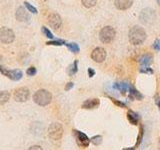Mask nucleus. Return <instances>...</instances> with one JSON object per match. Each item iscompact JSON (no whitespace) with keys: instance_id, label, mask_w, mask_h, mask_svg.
Masks as SVG:
<instances>
[{"instance_id":"1","label":"nucleus","mask_w":160,"mask_h":150,"mask_svg":"<svg viewBox=\"0 0 160 150\" xmlns=\"http://www.w3.org/2000/svg\"><path fill=\"white\" fill-rule=\"evenodd\" d=\"M146 39V32L139 26H134L129 31V40L133 45H140Z\"/></svg>"},{"instance_id":"2","label":"nucleus","mask_w":160,"mask_h":150,"mask_svg":"<svg viewBox=\"0 0 160 150\" xmlns=\"http://www.w3.org/2000/svg\"><path fill=\"white\" fill-rule=\"evenodd\" d=\"M33 100L36 104H38L40 106H46L52 100V94L45 89H40L35 92L33 96Z\"/></svg>"},{"instance_id":"3","label":"nucleus","mask_w":160,"mask_h":150,"mask_svg":"<svg viewBox=\"0 0 160 150\" xmlns=\"http://www.w3.org/2000/svg\"><path fill=\"white\" fill-rule=\"evenodd\" d=\"M115 29L112 26H105L101 29V31L99 33V38L100 41L103 43H110L113 41L115 38Z\"/></svg>"},{"instance_id":"4","label":"nucleus","mask_w":160,"mask_h":150,"mask_svg":"<svg viewBox=\"0 0 160 150\" xmlns=\"http://www.w3.org/2000/svg\"><path fill=\"white\" fill-rule=\"evenodd\" d=\"M48 134H49V137L53 140L61 139L63 135L62 125L58 122H53L52 124H50V126L48 128Z\"/></svg>"},{"instance_id":"5","label":"nucleus","mask_w":160,"mask_h":150,"mask_svg":"<svg viewBox=\"0 0 160 150\" xmlns=\"http://www.w3.org/2000/svg\"><path fill=\"white\" fill-rule=\"evenodd\" d=\"M14 38H15V35L10 28L2 27L0 29V41L4 44H10L14 41Z\"/></svg>"},{"instance_id":"6","label":"nucleus","mask_w":160,"mask_h":150,"mask_svg":"<svg viewBox=\"0 0 160 150\" xmlns=\"http://www.w3.org/2000/svg\"><path fill=\"white\" fill-rule=\"evenodd\" d=\"M0 72H1L4 76H7L8 78H10L11 80H14V81L20 80L23 76V73H22L21 70H19V69L8 70L2 65H0Z\"/></svg>"},{"instance_id":"7","label":"nucleus","mask_w":160,"mask_h":150,"mask_svg":"<svg viewBox=\"0 0 160 150\" xmlns=\"http://www.w3.org/2000/svg\"><path fill=\"white\" fill-rule=\"evenodd\" d=\"M29 95H30V92L28 88L26 87H21V88H18L15 92H14V100L17 101V102H24V101L28 100L29 98Z\"/></svg>"},{"instance_id":"8","label":"nucleus","mask_w":160,"mask_h":150,"mask_svg":"<svg viewBox=\"0 0 160 150\" xmlns=\"http://www.w3.org/2000/svg\"><path fill=\"white\" fill-rule=\"evenodd\" d=\"M75 138H76V142L78 144L79 147H87L89 144H90V139L87 137L86 134H84L82 132L78 131V130H74L73 131Z\"/></svg>"},{"instance_id":"9","label":"nucleus","mask_w":160,"mask_h":150,"mask_svg":"<svg viewBox=\"0 0 160 150\" xmlns=\"http://www.w3.org/2000/svg\"><path fill=\"white\" fill-rule=\"evenodd\" d=\"M91 58L97 63H101L106 58V51L102 47H96L91 53Z\"/></svg>"},{"instance_id":"10","label":"nucleus","mask_w":160,"mask_h":150,"mask_svg":"<svg viewBox=\"0 0 160 150\" xmlns=\"http://www.w3.org/2000/svg\"><path fill=\"white\" fill-rule=\"evenodd\" d=\"M15 17L18 21L20 22H27L30 20V15L29 13L27 12V10L24 8V7H18L17 10H16V13H15Z\"/></svg>"},{"instance_id":"11","label":"nucleus","mask_w":160,"mask_h":150,"mask_svg":"<svg viewBox=\"0 0 160 150\" xmlns=\"http://www.w3.org/2000/svg\"><path fill=\"white\" fill-rule=\"evenodd\" d=\"M48 22L49 25L53 29H59L60 26L62 25V19L56 13H51L48 16Z\"/></svg>"},{"instance_id":"12","label":"nucleus","mask_w":160,"mask_h":150,"mask_svg":"<svg viewBox=\"0 0 160 150\" xmlns=\"http://www.w3.org/2000/svg\"><path fill=\"white\" fill-rule=\"evenodd\" d=\"M133 4V0H115V6L119 10H126Z\"/></svg>"},{"instance_id":"13","label":"nucleus","mask_w":160,"mask_h":150,"mask_svg":"<svg viewBox=\"0 0 160 150\" xmlns=\"http://www.w3.org/2000/svg\"><path fill=\"white\" fill-rule=\"evenodd\" d=\"M99 104H100L99 99H97V98L88 99V100L84 101V102H83L82 108H84V109H93V108H96L97 106H99Z\"/></svg>"},{"instance_id":"14","label":"nucleus","mask_w":160,"mask_h":150,"mask_svg":"<svg viewBox=\"0 0 160 150\" xmlns=\"http://www.w3.org/2000/svg\"><path fill=\"white\" fill-rule=\"evenodd\" d=\"M128 91H129V96L132 99H137V100H142L143 99V95L141 94L140 92H138V90H136L132 85H129Z\"/></svg>"},{"instance_id":"15","label":"nucleus","mask_w":160,"mask_h":150,"mask_svg":"<svg viewBox=\"0 0 160 150\" xmlns=\"http://www.w3.org/2000/svg\"><path fill=\"white\" fill-rule=\"evenodd\" d=\"M139 63L142 66H150L152 63V55L149 53L142 55L139 59Z\"/></svg>"},{"instance_id":"16","label":"nucleus","mask_w":160,"mask_h":150,"mask_svg":"<svg viewBox=\"0 0 160 150\" xmlns=\"http://www.w3.org/2000/svg\"><path fill=\"white\" fill-rule=\"evenodd\" d=\"M127 118L130 121V123H132L133 125H137L138 124V119H139V115L137 113H135L134 111L129 110L128 113H127Z\"/></svg>"},{"instance_id":"17","label":"nucleus","mask_w":160,"mask_h":150,"mask_svg":"<svg viewBox=\"0 0 160 150\" xmlns=\"http://www.w3.org/2000/svg\"><path fill=\"white\" fill-rule=\"evenodd\" d=\"M113 87H114V88H116L117 90H119L122 94H125L127 91H128L129 85L127 83H125V82H117V83H115L113 85Z\"/></svg>"},{"instance_id":"18","label":"nucleus","mask_w":160,"mask_h":150,"mask_svg":"<svg viewBox=\"0 0 160 150\" xmlns=\"http://www.w3.org/2000/svg\"><path fill=\"white\" fill-rule=\"evenodd\" d=\"M10 98V93L8 91H0V105L5 104Z\"/></svg>"},{"instance_id":"19","label":"nucleus","mask_w":160,"mask_h":150,"mask_svg":"<svg viewBox=\"0 0 160 150\" xmlns=\"http://www.w3.org/2000/svg\"><path fill=\"white\" fill-rule=\"evenodd\" d=\"M66 46L70 51H71L72 53H75V54H77V53H79V51H80V48H79L77 43H74V42L66 43Z\"/></svg>"},{"instance_id":"20","label":"nucleus","mask_w":160,"mask_h":150,"mask_svg":"<svg viewBox=\"0 0 160 150\" xmlns=\"http://www.w3.org/2000/svg\"><path fill=\"white\" fill-rule=\"evenodd\" d=\"M77 65H78V61L77 60H75L74 63L70 65L69 69H68V73H69L70 76H73L78 71V66Z\"/></svg>"},{"instance_id":"21","label":"nucleus","mask_w":160,"mask_h":150,"mask_svg":"<svg viewBox=\"0 0 160 150\" xmlns=\"http://www.w3.org/2000/svg\"><path fill=\"white\" fill-rule=\"evenodd\" d=\"M81 1H82V4L86 8H91L96 5L97 0H81Z\"/></svg>"},{"instance_id":"22","label":"nucleus","mask_w":160,"mask_h":150,"mask_svg":"<svg viewBox=\"0 0 160 150\" xmlns=\"http://www.w3.org/2000/svg\"><path fill=\"white\" fill-rule=\"evenodd\" d=\"M90 141H91V143H93L94 145H99V144H101V142H102V136L101 135H97V136H94V137H92L91 139H90Z\"/></svg>"},{"instance_id":"23","label":"nucleus","mask_w":160,"mask_h":150,"mask_svg":"<svg viewBox=\"0 0 160 150\" xmlns=\"http://www.w3.org/2000/svg\"><path fill=\"white\" fill-rule=\"evenodd\" d=\"M143 134H144V128L143 126L141 125L140 127V131H139V134H138V137H137V142H136V147H138V145L141 143V141H142V138H143Z\"/></svg>"},{"instance_id":"24","label":"nucleus","mask_w":160,"mask_h":150,"mask_svg":"<svg viewBox=\"0 0 160 150\" xmlns=\"http://www.w3.org/2000/svg\"><path fill=\"white\" fill-rule=\"evenodd\" d=\"M66 44V42L64 40H55V41H49L46 42V45H56V46H60V45H64Z\"/></svg>"},{"instance_id":"25","label":"nucleus","mask_w":160,"mask_h":150,"mask_svg":"<svg viewBox=\"0 0 160 150\" xmlns=\"http://www.w3.org/2000/svg\"><path fill=\"white\" fill-rule=\"evenodd\" d=\"M24 6L27 8V10H29L30 12L34 13V14H37V9H36L34 6H32L30 3H28L27 1H25V2H24Z\"/></svg>"},{"instance_id":"26","label":"nucleus","mask_w":160,"mask_h":150,"mask_svg":"<svg viewBox=\"0 0 160 150\" xmlns=\"http://www.w3.org/2000/svg\"><path fill=\"white\" fill-rule=\"evenodd\" d=\"M42 32H43V33H44V35H45L46 37H48L49 39H52V38H53V34L50 32L49 29H48V28H46L45 26L42 27Z\"/></svg>"},{"instance_id":"27","label":"nucleus","mask_w":160,"mask_h":150,"mask_svg":"<svg viewBox=\"0 0 160 150\" xmlns=\"http://www.w3.org/2000/svg\"><path fill=\"white\" fill-rule=\"evenodd\" d=\"M141 73H149V74H152L153 73V70L151 68H149V66H142V68L140 69Z\"/></svg>"},{"instance_id":"28","label":"nucleus","mask_w":160,"mask_h":150,"mask_svg":"<svg viewBox=\"0 0 160 150\" xmlns=\"http://www.w3.org/2000/svg\"><path fill=\"white\" fill-rule=\"evenodd\" d=\"M112 100V102H113L114 104H116L118 107H121V108H125L126 107V104L124 102H121V101H118V100H115L114 98H110Z\"/></svg>"},{"instance_id":"29","label":"nucleus","mask_w":160,"mask_h":150,"mask_svg":"<svg viewBox=\"0 0 160 150\" xmlns=\"http://www.w3.org/2000/svg\"><path fill=\"white\" fill-rule=\"evenodd\" d=\"M36 72H37V70H36L35 67H29V68L27 69L26 73L29 75V76H33V75L36 74Z\"/></svg>"},{"instance_id":"30","label":"nucleus","mask_w":160,"mask_h":150,"mask_svg":"<svg viewBox=\"0 0 160 150\" xmlns=\"http://www.w3.org/2000/svg\"><path fill=\"white\" fill-rule=\"evenodd\" d=\"M153 47H154V49L156 50V51H159L160 50V40L159 39H157L156 41L154 42Z\"/></svg>"},{"instance_id":"31","label":"nucleus","mask_w":160,"mask_h":150,"mask_svg":"<svg viewBox=\"0 0 160 150\" xmlns=\"http://www.w3.org/2000/svg\"><path fill=\"white\" fill-rule=\"evenodd\" d=\"M73 87H74V83H73V82H68V83L66 84V86H65V90L69 91L70 89H72Z\"/></svg>"},{"instance_id":"32","label":"nucleus","mask_w":160,"mask_h":150,"mask_svg":"<svg viewBox=\"0 0 160 150\" xmlns=\"http://www.w3.org/2000/svg\"><path fill=\"white\" fill-rule=\"evenodd\" d=\"M155 103H156V105L158 106V108L160 110V96L159 95L155 96Z\"/></svg>"},{"instance_id":"33","label":"nucleus","mask_w":160,"mask_h":150,"mask_svg":"<svg viewBox=\"0 0 160 150\" xmlns=\"http://www.w3.org/2000/svg\"><path fill=\"white\" fill-rule=\"evenodd\" d=\"M94 74H95V70H94L93 68H88V75H89V77H93Z\"/></svg>"},{"instance_id":"34","label":"nucleus","mask_w":160,"mask_h":150,"mask_svg":"<svg viewBox=\"0 0 160 150\" xmlns=\"http://www.w3.org/2000/svg\"><path fill=\"white\" fill-rule=\"evenodd\" d=\"M30 150H32V149H42L40 146H38V145H35V146H32V147H30L29 148Z\"/></svg>"},{"instance_id":"35","label":"nucleus","mask_w":160,"mask_h":150,"mask_svg":"<svg viewBox=\"0 0 160 150\" xmlns=\"http://www.w3.org/2000/svg\"><path fill=\"white\" fill-rule=\"evenodd\" d=\"M156 2H157V4L160 6V0H156Z\"/></svg>"}]
</instances>
